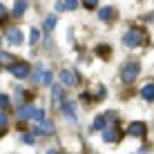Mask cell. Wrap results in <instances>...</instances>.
I'll list each match as a JSON object with an SVG mask.
<instances>
[{
	"mask_svg": "<svg viewBox=\"0 0 154 154\" xmlns=\"http://www.w3.org/2000/svg\"><path fill=\"white\" fill-rule=\"evenodd\" d=\"M141 74V63L139 60H127L123 67H121V81H123L125 85L134 83L136 78H139Z\"/></svg>",
	"mask_w": 154,
	"mask_h": 154,
	"instance_id": "6da1fadb",
	"label": "cell"
},
{
	"mask_svg": "<svg viewBox=\"0 0 154 154\" xmlns=\"http://www.w3.org/2000/svg\"><path fill=\"white\" fill-rule=\"evenodd\" d=\"M143 42H145V31L143 29H130L123 36V45L127 47V49H139Z\"/></svg>",
	"mask_w": 154,
	"mask_h": 154,
	"instance_id": "7a4b0ae2",
	"label": "cell"
},
{
	"mask_svg": "<svg viewBox=\"0 0 154 154\" xmlns=\"http://www.w3.org/2000/svg\"><path fill=\"white\" fill-rule=\"evenodd\" d=\"M127 134L134 136V139H145V136H147V123H143V121H134V123H130Z\"/></svg>",
	"mask_w": 154,
	"mask_h": 154,
	"instance_id": "3957f363",
	"label": "cell"
},
{
	"mask_svg": "<svg viewBox=\"0 0 154 154\" xmlns=\"http://www.w3.org/2000/svg\"><path fill=\"white\" fill-rule=\"evenodd\" d=\"M54 132H56V127L49 119H42L40 123L34 127V134H38V136H54Z\"/></svg>",
	"mask_w": 154,
	"mask_h": 154,
	"instance_id": "277c9868",
	"label": "cell"
},
{
	"mask_svg": "<svg viewBox=\"0 0 154 154\" xmlns=\"http://www.w3.org/2000/svg\"><path fill=\"white\" fill-rule=\"evenodd\" d=\"M9 74L16 78H20V81H25V78L29 76V65L27 63H14L11 67H9Z\"/></svg>",
	"mask_w": 154,
	"mask_h": 154,
	"instance_id": "5b68a950",
	"label": "cell"
},
{
	"mask_svg": "<svg viewBox=\"0 0 154 154\" xmlns=\"http://www.w3.org/2000/svg\"><path fill=\"white\" fill-rule=\"evenodd\" d=\"M60 112L67 121L74 123V121H76V100H65V103L60 105Z\"/></svg>",
	"mask_w": 154,
	"mask_h": 154,
	"instance_id": "8992f818",
	"label": "cell"
},
{
	"mask_svg": "<svg viewBox=\"0 0 154 154\" xmlns=\"http://www.w3.org/2000/svg\"><path fill=\"white\" fill-rule=\"evenodd\" d=\"M60 81L67 85V87H76L78 85V74L74 69H63L60 72Z\"/></svg>",
	"mask_w": 154,
	"mask_h": 154,
	"instance_id": "52a82bcc",
	"label": "cell"
},
{
	"mask_svg": "<svg viewBox=\"0 0 154 154\" xmlns=\"http://www.w3.org/2000/svg\"><path fill=\"white\" fill-rule=\"evenodd\" d=\"M36 109H38V107H34L31 103L20 105V109H18V119H20V121H29V119H34V116H36Z\"/></svg>",
	"mask_w": 154,
	"mask_h": 154,
	"instance_id": "ba28073f",
	"label": "cell"
},
{
	"mask_svg": "<svg viewBox=\"0 0 154 154\" xmlns=\"http://www.w3.org/2000/svg\"><path fill=\"white\" fill-rule=\"evenodd\" d=\"M5 38L11 42V45H20V42H23V31H20L18 27H9L7 34H5Z\"/></svg>",
	"mask_w": 154,
	"mask_h": 154,
	"instance_id": "9c48e42d",
	"label": "cell"
},
{
	"mask_svg": "<svg viewBox=\"0 0 154 154\" xmlns=\"http://www.w3.org/2000/svg\"><path fill=\"white\" fill-rule=\"evenodd\" d=\"M98 18L103 20V23H112V20L116 18V11H114L112 7H103V9L98 11Z\"/></svg>",
	"mask_w": 154,
	"mask_h": 154,
	"instance_id": "30bf717a",
	"label": "cell"
},
{
	"mask_svg": "<svg viewBox=\"0 0 154 154\" xmlns=\"http://www.w3.org/2000/svg\"><path fill=\"white\" fill-rule=\"evenodd\" d=\"M141 96H143V100H147V103H152V100H154V83L152 81L141 89Z\"/></svg>",
	"mask_w": 154,
	"mask_h": 154,
	"instance_id": "8fae6325",
	"label": "cell"
},
{
	"mask_svg": "<svg viewBox=\"0 0 154 154\" xmlns=\"http://www.w3.org/2000/svg\"><path fill=\"white\" fill-rule=\"evenodd\" d=\"M51 98H54V105L56 107H60V100H63V85H54L51 87Z\"/></svg>",
	"mask_w": 154,
	"mask_h": 154,
	"instance_id": "7c38bea8",
	"label": "cell"
},
{
	"mask_svg": "<svg viewBox=\"0 0 154 154\" xmlns=\"http://www.w3.org/2000/svg\"><path fill=\"white\" fill-rule=\"evenodd\" d=\"M119 139H121L119 130H112V127H109V130H105V132H103V141H105V143H116Z\"/></svg>",
	"mask_w": 154,
	"mask_h": 154,
	"instance_id": "4fadbf2b",
	"label": "cell"
},
{
	"mask_svg": "<svg viewBox=\"0 0 154 154\" xmlns=\"http://www.w3.org/2000/svg\"><path fill=\"white\" fill-rule=\"evenodd\" d=\"M107 116L105 114H100V116H96V119H94V130H100V132H105L107 130Z\"/></svg>",
	"mask_w": 154,
	"mask_h": 154,
	"instance_id": "5bb4252c",
	"label": "cell"
},
{
	"mask_svg": "<svg viewBox=\"0 0 154 154\" xmlns=\"http://www.w3.org/2000/svg\"><path fill=\"white\" fill-rule=\"evenodd\" d=\"M25 9H27V0H16V5H14V16H16V18H20V16L25 14Z\"/></svg>",
	"mask_w": 154,
	"mask_h": 154,
	"instance_id": "9a60e30c",
	"label": "cell"
},
{
	"mask_svg": "<svg viewBox=\"0 0 154 154\" xmlns=\"http://www.w3.org/2000/svg\"><path fill=\"white\" fill-rule=\"evenodd\" d=\"M56 27V16H47L45 18V34H51Z\"/></svg>",
	"mask_w": 154,
	"mask_h": 154,
	"instance_id": "2e32d148",
	"label": "cell"
},
{
	"mask_svg": "<svg viewBox=\"0 0 154 154\" xmlns=\"http://www.w3.org/2000/svg\"><path fill=\"white\" fill-rule=\"evenodd\" d=\"M9 107H11V98H9L7 94H0V109H2V112H7Z\"/></svg>",
	"mask_w": 154,
	"mask_h": 154,
	"instance_id": "e0dca14e",
	"label": "cell"
},
{
	"mask_svg": "<svg viewBox=\"0 0 154 154\" xmlns=\"http://www.w3.org/2000/svg\"><path fill=\"white\" fill-rule=\"evenodd\" d=\"M9 127V116L5 114V112H0V136L5 134V130Z\"/></svg>",
	"mask_w": 154,
	"mask_h": 154,
	"instance_id": "ac0fdd59",
	"label": "cell"
},
{
	"mask_svg": "<svg viewBox=\"0 0 154 154\" xmlns=\"http://www.w3.org/2000/svg\"><path fill=\"white\" fill-rule=\"evenodd\" d=\"M9 63H14V58L9 54H5V51H0V67H11Z\"/></svg>",
	"mask_w": 154,
	"mask_h": 154,
	"instance_id": "d6986e66",
	"label": "cell"
},
{
	"mask_svg": "<svg viewBox=\"0 0 154 154\" xmlns=\"http://www.w3.org/2000/svg\"><path fill=\"white\" fill-rule=\"evenodd\" d=\"M51 81H54V76H51V72H49V69H47L45 74H42V78H40V83H42V85H54V83H51Z\"/></svg>",
	"mask_w": 154,
	"mask_h": 154,
	"instance_id": "ffe728a7",
	"label": "cell"
},
{
	"mask_svg": "<svg viewBox=\"0 0 154 154\" xmlns=\"http://www.w3.org/2000/svg\"><path fill=\"white\" fill-rule=\"evenodd\" d=\"M65 2V11H74L78 7V0H63Z\"/></svg>",
	"mask_w": 154,
	"mask_h": 154,
	"instance_id": "44dd1931",
	"label": "cell"
},
{
	"mask_svg": "<svg viewBox=\"0 0 154 154\" xmlns=\"http://www.w3.org/2000/svg\"><path fill=\"white\" fill-rule=\"evenodd\" d=\"M96 54L103 56V58H109V47H107V45H100L98 49H96Z\"/></svg>",
	"mask_w": 154,
	"mask_h": 154,
	"instance_id": "7402d4cb",
	"label": "cell"
},
{
	"mask_svg": "<svg viewBox=\"0 0 154 154\" xmlns=\"http://www.w3.org/2000/svg\"><path fill=\"white\" fill-rule=\"evenodd\" d=\"M83 7L85 9H96L98 7V0H83Z\"/></svg>",
	"mask_w": 154,
	"mask_h": 154,
	"instance_id": "603a6c76",
	"label": "cell"
},
{
	"mask_svg": "<svg viewBox=\"0 0 154 154\" xmlns=\"http://www.w3.org/2000/svg\"><path fill=\"white\" fill-rule=\"evenodd\" d=\"M38 38H40L38 29H31V34H29V42H31V45H36V42H38Z\"/></svg>",
	"mask_w": 154,
	"mask_h": 154,
	"instance_id": "cb8c5ba5",
	"label": "cell"
},
{
	"mask_svg": "<svg viewBox=\"0 0 154 154\" xmlns=\"http://www.w3.org/2000/svg\"><path fill=\"white\" fill-rule=\"evenodd\" d=\"M20 141H23V143H27V145H34V143H36V139H34L31 134H23V139H20Z\"/></svg>",
	"mask_w": 154,
	"mask_h": 154,
	"instance_id": "d4e9b609",
	"label": "cell"
},
{
	"mask_svg": "<svg viewBox=\"0 0 154 154\" xmlns=\"http://www.w3.org/2000/svg\"><path fill=\"white\" fill-rule=\"evenodd\" d=\"M5 16H7V9H5V5H0V20H2Z\"/></svg>",
	"mask_w": 154,
	"mask_h": 154,
	"instance_id": "484cf974",
	"label": "cell"
},
{
	"mask_svg": "<svg viewBox=\"0 0 154 154\" xmlns=\"http://www.w3.org/2000/svg\"><path fill=\"white\" fill-rule=\"evenodd\" d=\"M47 154H60L58 150H47Z\"/></svg>",
	"mask_w": 154,
	"mask_h": 154,
	"instance_id": "4316f807",
	"label": "cell"
}]
</instances>
